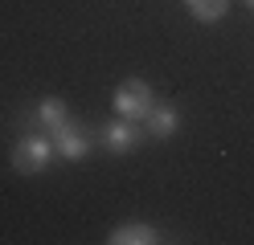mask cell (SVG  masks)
Instances as JSON below:
<instances>
[{
    "label": "cell",
    "instance_id": "9c48e42d",
    "mask_svg": "<svg viewBox=\"0 0 254 245\" xmlns=\"http://www.w3.org/2000/svg\"><path fill=\"white\" fill-rule=\"evenodd\" d=\"M246 4H250V8H254V0H246Z\"/></svg>",
    "mask_w": 254,
    "mask_h": 245
},
{
    "label": "cell",
    "instance_id": "ba28073f",
    "mask_svg": "<svg viewBox=\"0 0 254 245\" xmlns=\"http://www.w3.org/2000/svg\"><path fill=\"white\" fill-rule=\"evenodd\" d=\"M37 123H41L45 131L62 127V123H66V102H62V98H41V106H37Z\"/></svg>",
    "mask_w": 254,
    "mask_h": 245
},
{
    "label": "cell",
    "instance_id": "7a4b0ae2",
    "mask_svg": "<svg viewBox=\"0 0 254 245\" xmlns=\"http://www.w3.org/2000/svg\"><path fill=\"white\" fill-rule=\"evenodd\" d=\"M156 106V98H152V86L148 82H123V86L115 90V110H119V119H148V110Z\"/></svg>",
    "mask_w": 254,
    "mask_h": 245
},
{
    "label": "cell",
    "instance_id": "52a82bcc",
    "mask_svg": "<svg viewBox=\"0 0 254 245\" xmlns=\"http://www.w3.org/2000/svg\"><path fill=\"white\" fill-rule=\"evenodd\" d=\"M189 12L197 16L201 25H213L230 12V0H189Z\"/></svg>",
    "mask_w": 254,
    "mask_h": 245
},
{
    "label": "cell",
    "instance_id": "277c9868",
    "mask_svg": "<svg viewBox=\"0 0 254 245\" xmlns=\"http://www.w3.org/2000/svg\"><path fill=\"white\" fill-rule=\"evenodd\" d=\"M139 139H144V135H139V127H135L131 119H115V123H107V127H103V143H107L115 155L135 151V147H139Z\"/></svg>",
    "mask_w": 254,
    "mask_h": 245
},
{
    "label": "cell",
    "instance_id": "6da1fadb",
    "mask_svg": "<svg viewBox=\"0 0 254 245\" xmlns=\"http://www.w3.org/2000/svg\"><path fill=\"white\" fill-rule=\"evenodd\" d=\"M54 139L50 135H25V139H17V147H12V168H17L21 176H37V172H45V163L54 159Z\"/></svg>",
    "mask_w": 254,
    "mask_h": 245
},
{
    "label": "cell",
    "instance_id": "3957f363",
    "mask_svg": "<svg viewBox=\"0 0 254 245\" xmlns=\"http://www.w3.org/2000/svg\"><path fill=\"white\" fill-rule=\"evenodd\" d=\"M50 139H54V147H58L66 159H82V155L90 151V143H94V139H90V131H86L82 123H70V119L62 123V127H54V131H50Z\"/></svg>",
    "mask_w": 254,
    "mask_h": 245
},
{
    "label": "cell",
    "instance_id": "8992f818",
    "mask_svg": "<svg viewBox=\"0 0 254 245\" xmlns=\"http://www.w3.org/2000/svg\"><path fill=\"white\" fill-rule=\"evenodd\" d=\"M177 131V110L172 106H152L148 110V135L152 139H168Z\"/></svg>",
    "mask_w": 254,
    "mask_h": 245
},
{
    "label": "cell",
    "instance_id": "5b68a950",
    "mask_svg": "<svg viewBox=\"0 0 254 245\" xmlns=\"http://www.w3.org/2000/svg\"><path fill=\"white\" fill-rule=\"evenodd\" d=\"M107 241L111 245H152V241H160V233L152 225H119Z\"/></svg>",
    "mask_w": 254,
    "mask_h": 245
}]
</instances>
